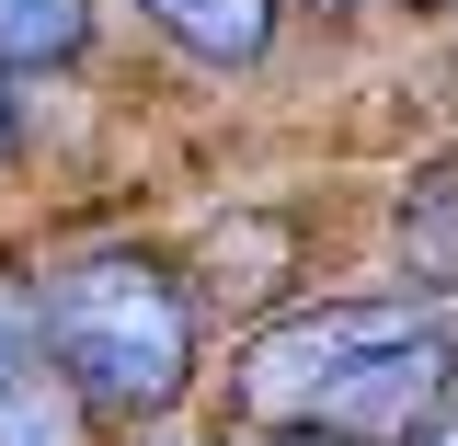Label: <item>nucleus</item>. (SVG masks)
<instances>
[{"mask_svg":"<svg viewBox=\"0 0 458 446\" xmlns=\"http://www.w3.org/2000/svg\"><path fill=\"white\" fill-rule=\"evenodd\" d=\"M458 390V321L436 298H321L229 355V412L264 435H401Z\"/></svg>","mask_w":458,"mask_h":446,"instance_id":"f257e3e1","label":"nucleus"},{"mask_svg":"<svg viewBox=\"0 0 458 446\" xmlns=\"http://www.w3.org/2000/svg\"><path fill=\"white\" fill-rule=\"evenodd\" d=\"M57 378L92 400V424H149L195 390V286L149 240H92L35 275Z\"/></svg>","mask_w":458,"mask_h":446,"instance_id":"f03ea898","label":"nucleus"},{"mask_svg":"<svg viewBox=\"0 0 458 446\" xmlns=\"http://www.w3.org/2000/svg\"><path fill=\"white\" fill-rule=\"evenodd\" d=\"M0 446H92V400L57 378L35 275L0 264Z\"/></svg>","mask_w":458,"mask_h":446,"instance_id":"7ed1b4c3","label":"nucleus"},{"mask_svg":"<svg viewBox=\"0 0 458 446\" xmlns=\"http://www.w3.org/2000/svg\"><path fill=\"white\" fill-rule=\"evenodd\" d=\"M138 12L207 69H264L276 57V0H138Z\"/></svg>","mask_w":458,"mask_h":446,"instance_id":"20e7f679","label":"nucleus"},{"mask_svg":"<svg viewBox=\"0 0 458 446\" xmlns=\"http://www.w3.org/2000/svg\"><path fill=\"white\" fill-rule=\"evenodd\" d=\"M390 229H401L412 286H424V298H458V161H424V172H412Z\"/></svg>","mask_w":458,"mask_h":446,"instance_id":"39448f33","label":"nucleus"},{"mask_svg":"<svg viewBox=\"0 0 458 446\" xmlns=\"http://www.w3.org/2000/svg\"><path fill=\"white\" fill-rule=\"evenodd\" d=\"M92 46V0H0V69H69Z\"/></svg>","mask_w":458,"mask_h":446,"instance_id":"423d86ee","label":"nucleus"},{"mask_svg":"<svg viewBox=\"0 0 458 446\" xmlns=\"http://www.w3.org/2000/svg\"><path fill=\"white\" fill-rule=\"evenodd\" d=\"M401 446H458V390L424 412V424H401Z\"/></svg>","mask_w":458,"mask_h":446,"instance_id":"0eeeda50","label":"nucleus"},{"mask_svg":"<svg viewBox=\"0 0 458 446\" xmlns=\"http://www.w3.org/2000/svg\"><path fill=\"white\" fill-rule=\"evenodd\" d=\"M310 12H321V23H344V12H367V0H310Z\"/></svg>","mask_w":458,"mask_h":446,"instance_id":"6e6552de","label":"nucleus"},{"mask_svg":"<svg viewBox=\"0 0 458 446\" xmlns=\"http://www.w3.org/2000/svg\"><path fill=\"white\" fill-rule=\"evenodd\" d=\"M0 161H12V92H0Z\"/></svg>","mask_w":458,"mask_h":446,"instance_id":"1a4fd4ad","label":"nucleus"},{"mask_svg":"<svg viewBox=\"0 0 458 446\" xmlns=\"http://www.w3.org/2000/svg\"><path fill=\"white\" fill-rule=\"evenodd\" d=\"M276 446H344V435H276Z\"/></svg>","mask_w":458,"mask_h":446,"instance_id":"9d476101","label":"nucleus"},{"mask_svg":"<svg viewBox=\"0 0 458 446\" xmlns=\"http://www.w3.org/2000/svg\"><path fill=\"white\" fill-rule=\"evenodd\" d=\"M161 446H207V435H161Z\"/></svg>","mask_w":458,"mask_h":446,"instance_id":"9b49d317","label":"nucleus"}]
</instances>
